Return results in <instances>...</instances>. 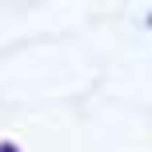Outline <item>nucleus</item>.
Masks as SVG:
<instances>
[{
	"label": "nucleus",
	"instance_id": "obj_1",
	"mask_svg": "<svg viewBox=\"0 0 152 152\" xmlns=\"http://www.w3.org/2000/svg\"><path fill=\"white\" fill-rule=\"evenodd\" d=\"M0 152H20V148H16V144H0Z\"/></svg>",
	"mask_w": 152,
	"mask_h": 152
}]
</instances>
